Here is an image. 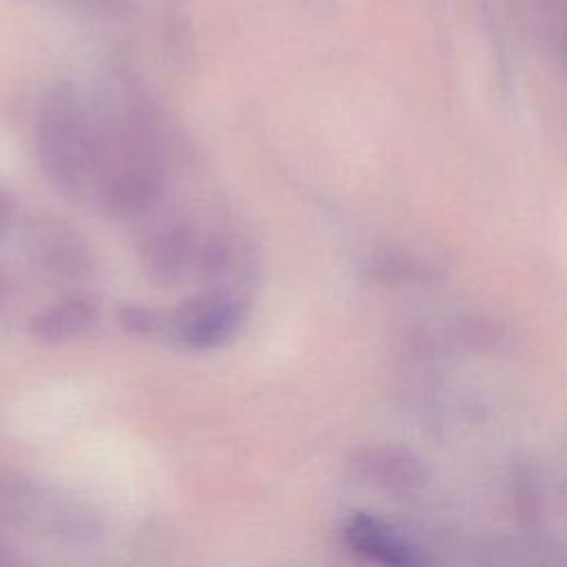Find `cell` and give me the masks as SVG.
<instances>
[{
    "instance_id": "cell-1",
    "label": "cell",
    "mask_w": 567,
    "mask_h": 567,
    "mask_svg": "<svg viewBox=\"0 0 567 567\" xmlns=\"http://www.w3.org/2000/svg\"><path fill=\"white\" fill-rule=\"evenodd\" d=\"M97 153V120L82 97L58 86L47 95L35 122V155L47 179L62 193H89Z\"/></svg>"
},
{
    "instance_id": "cell-2",
    "label": "cell",
    "mask_w": 567,
    "mask_h": 567,
    "mask_svg": "<svg viewBox=\"0 0 567 567\" xmlns=\"http://www.w3.org/2000/svg\"><path fill=\"white\" fill-rule=\"evenodd\" d=\"M246 303L230 290H210L184 303L173 321V339L195 352L215 350L228 343L244 326Z\"/></svg>"
},
{
    "instance_id": "cell-3",
    "label": "cell",
    "mask_w": 567,
    "mask_h": 567,
    "mask_svg": "<svg viewBox=\"0 0 567 567\" xmlns=\"http://www.w3.org/2000/svg\"><path fill=\"white\" fill-rule=\"evenodd\" d=\"M199 248L202 241L188 224L171 221L146 237L142 257L148 275L157 284H175L197 268Z\"/></svg>"
},
{
    "instance_id": "cell-4",
    "label": "cell",
    "mask_w": 567,
    "mask_h": 567,
    "mask_svg": "<svg viewBox=\"0 0 567 567\" xmlns=\"http://www.w3.org/2000/svg\"><path fill=\"white\" fill-rule=\"evenodd\" d=\"M350 470L359 481L383 489L410 492L427 481V470L416 454L396 445L363 447L348 461Z\"/></svg>"
},
{
    "instance_id": "cell-5",
    "label": "cell",
    "mask_w": 567,
    "mask_h": 567,
    "mask_svg": "<svg viewBox=\"0 0 567 567\" xmlns=\"http://www.w3.org/2000/svg\"><path fill=\"white\" fill-rule=\"evenodd\" d=\"M343 534L354 551L381 567H432L414 545L368 514H354Z\"/></svg>"
},
{
    "instance_id": "cell-6",
    "label": "cell",
    "mask_w": 567,
    "mask_h": 567,
    "mask_svg": "<svg viewBox=\"0 0 567 567\" xmlns=\"http://www.w3.org/2000/svg\"><path fill=\"white\" fill-rule=\"evenodd\" d=\"M97 321V306L86 297H64L42 308L29 323L38 343L58 346L86 334Z\"/></svg>"
},
{
    "instance_id": "cell-7",
    "label": "cell",
    "mask_w": 567,
    "mask_h": 567,
    "mask_svg": "<svg viewBox=\"0 0 567 567\" xmlns=\"http://www.w3.org/2000/svg\"><path fill=\"white\" fill-rule=\"evenodd\" d=\"M29 246L40 268L55 277H78L86 268V252L80 239L60 226H38Z\"/></svg>"
},
{
    "instance_id": "cell-8",
    "label": "cell",
    "mask_w": 567,
    "mask_h": 567,
    "mask_svg": "<svg viewBox=\"0 0 567 567\" xmlns=\"http://www.w3.org/2000/svg\"><path fill=\"white\" fill-rule=\"evenodd\" d=\"M120 323L126 332L137 337H151L162 330V319L146 306H124L120 310Z\"/></svg>"
},
{
    "instance_id": "cell-9",
    "label": "cell",
    "mask_w": 567,
    "mask_h": 567,
    "mask_svg": "<svg viewBox=\"0 0 567 567\" xmlns=\"http://www.w3.org/2000/svg\"><path fill=\"white\" fill-rule=\"evenodd\" d=\"M13 215H16V206H13V199L9 193H4L0 188V237L7 233V228L11 226L13 221Z\"/></svg>"
},
{
    "instance_id": "cell-10",
    "label": "cell",
    "mask_w": 567,
    "mask_h": 567,
    "mask_svg": "<svg viewBox=\"0 0 567 567\" xmlns=\"http://www.w3.org/2000/svg\"><path fill=\"white\" fill-rule=\"evenodd\" d=\"M0 567H18L16 558L11 556V551L7 547H0Z\"/></svg>"
}]
</instances>
